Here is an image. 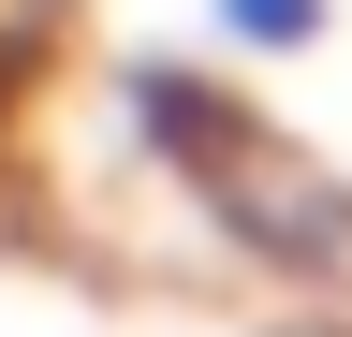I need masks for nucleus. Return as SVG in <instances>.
<instances>
[{"label":"nucleus","mask_w":352,"mask_h":337,"mask_svg":"<svg viewBox=\"0 0 352 337\" xmlns=\"http://www.w3.org/2000/svg\"><path fill=\"white\" fill-rule=\"evenodd\" d=\"M132 117L162 132V161L191 176V205L235 249H279V264L352 249V191L323 176V161H294V132H264L250 103H220L206 73H132Z\"/></svg>","instance_id":"1"},{"label":"nucleus","mask_w":352,"mask_h":337,"mask_svg":"<svg viewBox=\"0 0 352 337\" xmlns=\"http://www.w3.org/2000/svg\"><path fill=\"white\" fill-rule=\"evenodd\" d=\"M338 30V0H206V45L220 59H308Z\"/></svg>","instance_id":"2"},{"label":"nucleus","mask_w":352,"mask_h":337,"mask_svg":"<svg viewBox=\"0 0 352 337\" xmlns=\"http://www.w3.org/2000/svg\"><path fill=\"white\" fill-rule=\"evenodd\" d=\"M30 15H44V0H0V147H15V59H30Z\"/></svg>","instance_id":"3"}]
</instances>
